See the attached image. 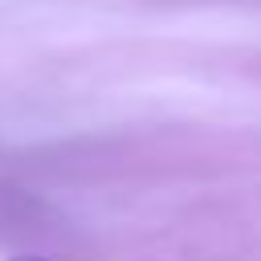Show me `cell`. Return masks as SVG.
I'll return each instance as SVG.
<instances>
[{"mask_svg":"<svg viewBox=\"0 0 261 261\" xmlns=\"http://www.w3.org/2000/svg\"><path fill=\"white\" fill-rule=\"evenodd\" d=\"M12 261H41V257H12Z\"/></svg>","mask_w":261,"mask_h":261,"instance_id":"obj_1","label":"cell"}]
</instances>
